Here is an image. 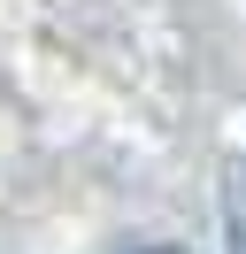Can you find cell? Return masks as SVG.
I'll return each instance as SVG.
<instances>
[{"instance_id":"6da1fadb","label":"cell","mask_w":246,"mask_h":254,"mask_svg":"<svg viewBox=\"0 0 246 254\" xmlns=\"http://www.w3.org/2000/svg\"><path fill=\"white\" fill-rule=\"evenodd\" d=\"M223 231H231V254H246V185H231V208H223Z\"/></svg>"},{"instance_id":"7a4b0ae2","label":"cell","mask_w":246,"mask_h":254,"mask_svg":"<svg viewBox=\"0 0 246 254\" xmlns=\"http://www.w3.org/2000/svg\"><path fill=\"white\" fill-rule=\"evenodd\" d=\"M131 254H184V247H131Z\"/></svg>"}]
</instances>
